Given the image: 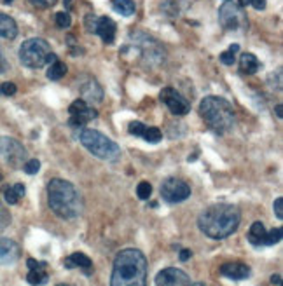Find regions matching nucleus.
<instances>
[{
  "label": "nucleus",
  "mask_w": 283,
  "mask_h": 286,
  "mask_svg": "<svg viewBox=\"0 0 283 286\" xmlns=\"http://www.w3.org/2000/svg\"><path fill=\"white\" fill-rule=\"evenodd\" d=\"M147 258L140 250H122L114 260L110 286H147Z\"/></svg>",
  "instance_id": "1"
},
{
  "label": "nucleus",
  "mask_w": 283,
  "mask_h": 286,
  "mask_svg": "<svg viewBox=\"0 0 283 286\" xmlns=\"http://www.w3.org/2000/svg\"><path fill=\"white\" fill-rule=\"evenodd\" d=\"M241 222V213L233 204H214L198 218V225L211 239H224L231 236Z\"/></svg>",
  "instance_id": "2"
},
{
  "label": "nucleus",
  "mask_w": 283,
  "mask_h": 286,
  "mask_svg": "<svg viewBox=\"0 0 283 286\" xmlns=\"http://www.w3.org/2000/svg\"><path fill=\"white\" fill-rule=\"evenodd\" d=\"M47 202L49 208L61 218H77L82 213L81 194L67 180L55 178L47 185Z\"/></svg>",
  "instance_id": "3"
},
{
  "label": "nucleus",
  "mask_w": 283,
  "mask_h": 286,
  "mask_svg": "<svg viewBox=\"0 0 283 286\" xmlns=\"http://www.w3.org/2000/svg\"><path fill=\"white\" fill-rule=\"evenodd\" d=\"M200 116L205 124L217 135H225L234 127V110L220 96H206L200 103Z\"/></svg>",
  "instance_id": "4"
},
{
  "label": "nucleus",
  "mask_w": 283,
  "mask_h": 286,
  "mask_svg": "<svg viewBox=\"0 0 283 286\" xmlns=\"http://www.w3.org/2000/svg\"><path fill=\"white\" fill-rule=\"evenodd\" d=\"M79 140H81V143L84 147H86L95 157H98V159L116 161L117 157L121 156L119 145L96 129H87V127L82 129L81 135H79Z\"/></svg>",
  "instance_id": "5"
},
{
  "label": "nucleus",
  "mask_w": 283,
  "mask_h": 286,
  "mask_svg": "<svg viewBox=\"0 0 283 286\" xmlns=\"http://www.w3.org/2000/svg\"><path fill=\"white\" fill-rule=\"evenodd\" d=\"M49 52H51V46L47 44V41L33 37V39H28V41H25L23 44H21L20 60L25 67L37 70V68H42L44 65H46V58Z\"/></svg>",
  "instance_id": "6"
},
{
  "label": "nucleus",
  "mask_w": 283,
  "mask_h": 286,
  "mask_svg": "<svg viewBox=\"0 0 283 286\" xmlns=\"http://www.w3.org/2000/svg\"><path fill=\"white\" fill-rule=\"evenodd\" d=\"M219 23L229 32H243L249 26L245 7L238 0H227L219 9Z\"/></svg>",
  "instance_id": "7"
},
{
  "label": "nucleus",
  "mask_w": 283,
  "mask_h": 286,
  "mask_svg": "<svg viewBox=\"0 0 283 286\" xmlns=\"http://www.w3.org/2000/svg\"><path fill=\"white\" fill-rule=\"evenodd\" d=\"M0 156L9 166L20 168L26 162V148L11 136H2L0 138Z\"/></svg>",
  "instance_id": "8"
},
{
  "label": "nucleus",
  "mask_w": 283,
  "mask_h": 286,
  "mask_svg": "<svg viewBox=\"0 0 283 286\" xmlns=\"http://www.w3.org/2000/svg\"><path fill=\"white\" fill-rule=\"evenodd\" d=\"M131 39L135 41V47L140 49L144 60H147L149 63H161V60L165 58V51L154 39L147 37L145 33H133Z\"/></svg>",
  "instance_id": "9"
},
{
  "label": "nucleus",
  "mask_w": 283,
  "mask_h": 286,
  "mask_svg": "<svg viewBox=\"0 0 283 286\" xmlns=\"http://www.w3.org/2000/svg\"><path fill=\"white\" fill-rule=\"evenodd\" d=\"M161 196L166 202H182L191 196V187L180 178H166L161 185Z\"/></svg>",
  "instance_id": "10"
},
{
  "label": "nucleus",
  "mask_w": 283,
  "mask_h": 286,
  "mask_svg": "<svg viewBox=\"0 0 283 286\" xmlns=\"http://www.w3.org/2000/svg\"><path fill=\"white\" fill-rule=\"evenodd\" d=\"M159 98H161L163 103L170 108V112L173 113V116H185V113H189V110H191L189 101L171 86L165 87V89L161 91V94H159Z\"/></svg>",
  "instance_id": "11"
},
{
  "label": "nucleus",
  "mask_w": 283,
  "mask_h": 286,
  "mask_svg": "<svg viewBox=\"0 0 283 286\" xmlns=\"http://www.w3.org/2000/svg\"><path fill=\"white\" fill-rule=\"evenodd\" d=\"M156 286H192V281L187 272H184L182 269L168 267V269L157 272Z\"/></svg>",
  "instance_id": "12"
},
{
  "label": "nucleus",
  "mask_w": 283,
  "mask_h": 286,
  "mask_svg": "<svg viewBox=\"0 0 283 286\" xmlns=\"http://www.w3.org/2000/svg\"><path fill=\"white\" fill-rule=\"evenodd\" d=\"M77 89L81 91L82 100L86 101H93V103H101L103 100V89L98 84L96 79H93L90 75H81L77 77Z\"/></svg>",
  "instance_id": "13"
},
{
  "label": "nucleus",
  "mask_w": 283,
  "mask_h": 286,
  "mask_svg": "<svg viewBox=\"0 0 283 286\" xmlns=\"http://www.w3.org/2000/svg\"><path fill=\"white\" fill-rule=\"evenodd\" d=\"M220 274L225 276V278H229V279L241 281V279H246L250 276V267L245 265V263H240V262H229V263H224V265L220 267Z\"/></svg>",
  "instance_id": "14"
},
{
  "label": "nucleus",
  "mask_w": 283,
  "mask_h": 286,
  "mask_svg": "<svg viewBox=\"0 0 283 286\" xmlns=\"http://www.w3.org/2000/svg\"><path fill=\"white\" fill-rule=\"evenodd\" d=\"M20 258V246L9 237H0V263H14Z\"/></svg>",
  "instance_id": "15"
},
{
  "label": "nucleus",
  "mask_w": 283,
  "mask_h": 286,
  "mask_svg": "<svg viewBox=\"0 0 283 286\" xmlns=\"http://www.w3.org/2000/svg\"><path fill=\"white\" fill-rule=\"evenodd\" d=\"M116 32H117V26L109 16L98 17V23H96L95 33H98L101 37V41H103L105 44H112L114 42V39H116Z\"/></svg>",
  "instance_id": "16"
},
{
  "label": "nucleus",
  "mask_w": 283,
  "mask_h": 286,
  "mask_svg": "<svg viewBox=\"0 0 283 286\" xmlns=\"http://www.w3.org/2000/svg\"><path fill=\"white\" fill-rule=\"evenodd\" d=\"M63 265L67 267V269H82L86 274H90L91 269H93L91 258L87 257V255H84V253L70 255L68 258H65V260H63Z\"/></svg>",
  "instance_id": "17"
},
{
  "label": "nucleus",
  "mask_w": 283,
  "mask_h": 286,
  "mask_svg": "<svg viewBox=\"0 0 283 286\" xmlns=\"http://www.w3.org/2000/svg\"><path fill=\"white\" fill-rule=\"evenodd\" d=\"M0 37L7 39V41H12V39L17 37L16 21L9 14H4V12H0Z\"/></svg>",
  "instance_id": "18"
},
{
  "label": "nucleus",
  "mask_w": 283,
  "mask_h": 286,
  "mask_svg": "<svg viewBox=\"0 0 283 286\" xmlns=\"http://www.w3.org/2000/svg\"><path fill=\"white\" fill-rule=\"evenodd\" d=\"M96 117H98V112H96L95 108H91V107H86V108L82 110V112L70 116L68 124L74 126V127H84V126L87 124V122L93 121V119H96Z\"/></svg>",
  "instance_id": "19"
},
{
  "label": "nucleus",
  "mask_w": 283,
  "mask_h": 286,
  "mask_svg": "<svg viewBox=\"0 0 283 286\" xmlns=\"http://www.w3.org/2000/svg\"><path fill=\"white\" fill-rule=\"evenodd\" d=\"M260 63L257 60V56L252 54V52H245V54H241L240 58V72L245 73V75H252V73H255L259 70Z\"/></svg>",
  "instance_id": "20"
},
{
  "label": "nucleus",
  "mask_w": 283,
  "mask_h": 286,
  "mask_svg": "<svg viewBox=\"0 0 283 286\" xmlns=\"http://www.w3.org/2000/svg\"><path fill=\"white\" fill-rule=\"evenodd\" d=\"M266 227L260 222L252 223L250 231H249V241L254 246H264V239H266Z\"/></svg>",
  "instance_id": "21"
},
{
  "label": "nucleus",
  "mask_w": 283,
  "mask_h": 286,
  "mask_svg": "<svg viewBox=\"0 0 283 286\" xmlns=\"http://www.w3.org/2000/svg\"><path fill=\"white\" fill-rule=\"evenodd\" d=\"M25 192H26V188L23 183H14V185L7 187L6 190H4V199H6L7 204H16V202L25 196Z\"/></svg>",
  "instance_id": "22"
},
{
  "label": "nucleus",
  "mask_w": 283,
  "mask_h": 286,
  "mask_svg": "<svg viewBox=\"0 0 283 286\" xmlns=\"http://www.w3.org/2000/svg\"><path fill=\"white\" fill-rule=\"evenodd\" d=\"M112 7L121 16H133L136 11L133 0H112Z\"/></svg>",
  "instance_id": "23"
},
{
  "label": "nucleus",
  "mask_w": 283,
  "mask_h": 286,
  "mask_svg": "<svg viewBox=\"0 0 283 286\" xmlns=\"http://www.w3.org/2000/svg\"><path fill=\"white\" fill-rule=\"evenodd\" d=\"M65 73H67V65L63 61L56 60L55 63H51L49 70H47V79L49 81H60L61 77H65Z\"/></svg>",
  "instance_id": "24"
},
{
  "label": "nucleus",
  "mask_w": 283,
  "mask_h": 286,
  "mask_svg": "<svg viewBox=\"0 0 283 286\" xmlns=\"http://www.w3.org/2000/svg\"><path fill=\"white\" fill-rule=\"evenodd\" d=\"M26 281H28L30 284L33 286H39V284H46L47 281H49V276H47V272L44 269H33L28 272V276H26Z\"/></svg>",
  "instance_id": "25"
},
{
  "label": "nucleus",
  "mask_w": 283,
  "mask_h": 286,
  "mask_svg": "<svg viewBox=\"0 0 283 286\" xmlns=\"http://www.w3.org/2000/svg\"><path fill=\"white\" fill-rule=\"evenodd\" d=\"M238 51H240V46H238V44H231L227 51L220 52V56H219L220 63H224V65H233L234 61H236V52H238Z\"/></svg>",
  "instance_id": "26"
},
{
  "label": "nucleus",
  "mask_w": 283,
  "mask_h": 286,
  "mask_svg": "<svg viewBox=\"0 0 283 286\" xmlns=\"http://www.w3.org/2000/svg\"><path fill=\"white\" fill-rule=\"evenodd\" d=\"M142 138L149 143H157V142H161L163 133H161V129L156 127V126H150V127L147 126L145 127V131H144V135H142Z\"/></svg>",
  "instance_id": "27"
},
{
  "label": "nucleus",
  "mask_w": 283,
  "mask_h": 286,
  "mask_svg": "<svg viewBox=\"0 0 283 286\" xmlns=\"http://www.w3.org/2000/svg\"><path fill=\"white\" fill-rule=\"evenodd\" d=\"M281 228H273V231H268L266 232V239H264V246H273V244H278L281 241Z\"/></svg>",
  "instance_id": "28"
},
{
  "label": "nucleus",
  "mask_w": 283,
  "mask_h": 286,
  "mask_svg": "<svg viewBox=\"0 0 283 286\" xmlns=\"http://www.w3.org/2000/svg\"><path fill=\"white\" fill-rule=\"evenodd\" d=\"M150 194H152V185H150L149 182H140L138 187H136V196H138V199L147 201L150 197Z\"/></svg>",
  "instance_id": "29"
},
{
  "label": "nucleus",
  "mask_w": 283,
  "mask_h": 286,
  "mask_svg": "<svg viewBox=\"0 0 283 286\" xmlns=\"http://www.w3.org/2000/svg\"><path fill=\"white\" fill-rule=\"evenodd\" d=\"M55 20H56V25L60 26V28H70V25H72V17H70L68 12H65V11H61L58 12V14L55 16Z\"/></svg>",
  "instance_id": "30"
},
{
  "label": "nucleus",
  "mask_w": 283,
  "mask_h": 286,
  "mask_svg": "<svg viewBox=\"0 0 283 286\" xmlns=\"http://www.w3.org/2000/svg\"><path fill=\"white\" fill-rule=\"evenodd\" d=\"M23 169H25V173L35 175V173H39V169H41V162H39V159H28L23 164Z\"/></svg>",
  "instance_id": "31"
},
{
  "label": "nucleus",
  "mask_w": 283,
  "mask_h": 286,
  "mask_svg": "<svg viewBox=\"0 0 283 286\" xmlns=\"http://www.w3.org/2000/svg\"><path fill=\"white\" fill-rule=\"evenodd\" d=\"M240 2V6H252L254 9H257V11H264L266 9V0H238Z\"/></svg>",
  "instance_id": "32"
},
{
  "label": "nucleus",
  "mask_w": 283,
  "mask_h": 286,
  "mask_svg": "<svg viewBox=\"0 0 283 286\" xmlns=\"http://www.w3.org/2000/svg\"><path fill=\"white\" fill-rule=\"evenodd\" d=\"M96 23H98V17H96L95 14H87L86 17H84V25H86V28L90 33H95Z\"/></svg>",
  "instance_id": "33"
},
{
  "label": "nucleus",
  "mask_w": 283,
  "mask_h": 286,
  "mask_svg": "<svg viewBox=\"0 0 283 286\" xmlns=\"http://www.w3.org/2000/svg\"><path fill=\"white\" fill-rule=\"evenodd\" d=\"M87 107V103L84 100H75L72 105L68 107V112H70V116H74V113H79V112H82L84 108Z\"/></svg>",
  "instance_id": "34"
},
{
  "label": "nucleus",
  "mask_w": 283,
  "mask_h": 286,
  "mask_svg": "<svg viewBox=\"0 0 283 286\" xmlns=\"http://www.w3.org/2000/svg\"><path fill=\"white\" fill-rule=\"evenodd\" d=\"M145 127H147L145 124H142V122L135 121V122H131V124H130V133L133 135V136H140V138H142V135H144Z\"/></svg>",
  "instance_id": "35"
},
{
  "label": "nucleus",
  "mask_w": 283,
  "mask_h": 286,
  "mask_svg": "<svg viewBox=\"0 0 283 286\" xmlns=\"http://www.w3.org/2000/svg\"><path fill=\"white\" fill-rule=\"evenodd\" d=\"M0 91H2V94H6V96H12V94H16L17 87L14 82H4V84L0 86Z\"/></svg>",
  "instance_id": "36"
},
{
  "label": "nucleus",
  "mask_w": 283,
  "mask_h": 286,
  "mask_svg": "<svg viewBox=\"0 0 283 286\" xmlns=\"http://www.w3.org/2000/svg\"><path fill=\"white\" fill-rule=\"evenodd\" d=\"M26 265H28L30 271H33V269H44V267H47V263L46 262H37L35 258H28V260H26Z\"/></svg>",
  "instance_id": "37"
},
{
  "label": "nucleus",
  "mask_w": 283,
  "mask_h": 286,
  "mask_svg": "<svg viewBox=\"0 0 283 286\" xmlns=\"http://www.w3.org/2000/svg\"><path fill=\"white\" fill-rule=\"evenodd\" d=\"M30 2H32L35 7H42V9H46V7H52V6H55L56 0H30Z\"/></svg>",
  "instance_id": "38"
},
{
  "label": "nucleus",
  "mask_w": 283,
  "mask_h": 286,
  "mask_svg": "<svg viewBox=\"0 0 283 286\" xmlns=\"http://www.w3.org/2000/svg\"><path fill=\"white\" fill-rule=\"evenodd\" d=\"M275 213H276L278 220L283 218V197H278V199L275 201Z\"/></svg>",
  "instance_id": "39"
},
{
  "label": "nucleus",
  "mask_w": 283,
  "mask_h": 286,
  "mask_svg": "<svg viewBox=\"0 0 283 286\" xmlns=\"http://www.w3.org/2000/svg\"><path fill=\"white\" fill-rule=\"evenodd\" d=\"M9 70V63L6 60V54L2 52V49H0V73H6Z\"/></svg>",
  "instance_id": "40"
},
{
  "label": "nucleus",
  "mask_w": 283,
  "mask_h": 286,
  "mask_svg": "<svg viewBox=\"0 0 283 286\" xmlns=\"http://www.w3.org/2000/svg\"><path fill=\"white\" fill-rule=\"evenodd\" d=\"M191 250H182V252H180V260L182 262H187L189 258H191Z\"/></svg>",
  "instance_id": "41"
},
{
  "label": "nucleus",
  "mask_w": 283,
  "mask_h": 286,
  "mask_svg": "<svg viewBox=\"0 0 283 286\" xmlns=\"http://www.w3.org/2000/svg\"><path fill=\"white\" fill-rule=\"evenodd\" d=\"M275 112H276V117H278V119H283V107H281V105H276V107H275Z\"/></svg>",
  "instance_id": "42"
},
{
  "label": "nucleus",
  "mask_w": 283,
  "mask_h": 286,
  "mask_svg": "<svg viewBox=\"0 0 283 286\" xmlns=\"http://www.w3.org/2000/svg\"><path fill=\"white\" fill-rule=\"evenodd\" d=\"M271 283L273 284H276V286H280L281 284V278L278 274H275V276H271Z\"/></svg>",
  "instance_id": "43"
},
{
  "label": "nucleus",
  "mask_w": 283,
  "mask_h": 286,
  "mask_svg": "<svg viewBox=\"0 0 283 286\" xmlns=\"http://www.w3.org/2000/svg\"><path fill=\"white\" fill-rule=\"evenodd\" d=\"M63 2H65V6H67V9H72V4H70L72 0H63Z\"/></svg>",
  "instance_id": "44"
},
{
  "label": "nucleus",
  "mask_w": 283,
  "mask_h": 286,
  "mask_svg": "<svg viewBox=\"0 0 283 286\" xmlns=\"http://www.w3.org/2000/svg\"><path fill=\"white\" fill-rule=\"evenodd\" d=\"M56 286H70V284H67V283H60V284H56Z\"/></svg>",
  "instance_id": "45"
},
{
  "label": "nucleus",
  "mask_w": 283,
  "mask_h": 286,
  "mask_svg": "<svg viewBox=\"0 0 283 286\" xmlns=\"http://www.w3.org/2000/svg\"><path fill=\"white\" fill-rule=\"evenodd\" d=\"M4 2H6V4H11V2H12V0H4Z\"/></svg>",
  "instance_id": "46"
},
{
  "label": "nucleus",
  "mask_w": 283,
  "mask_h": 286,
  "mask_svg": "<svg viewBox=\"0 0 283 286\" xmlns=\"http://www.w3.org/2000/svg\"><path fill=\"white\" fill-rule=\"evenodd\" d=\"M0 182H2V173H0Z\"/></svg>",
  "instance_id": "47"
},
{
  "label": "nucleus",
  "mask_w": 283,
  "mask_h": 286,
  "mask_svg": "<svg viewBox=\"0 0 283 286\" xmlns=\"http://www.w3.org/2000/svg\"><path fill=\"white\" fill-rule=\"evenodd\" d=\"M198 286H203V284H198Z\"/></svg>",
  "instance_id": "48"
},
{
  "label": "nucleus",
  "mask_w": 283,
  "mask_h": 286,
  "mask_svg": "<svg viewBox=\"0 0 283 286\" xmlns=\"http://www.w3.org/2000/svg\"><path fill=\"white\" fill-rule=\"evenodd\" d=\"M224 2H227V0H224Z\"/></svg>",
  "instance_id": "49"
},
{
  "label": "nucleus",
  "mask_w": 283,
  "mask_h": 286,
  "mask_svg": "<svg viewBox=\"0 0 283 286\" xmlns=\"http://www.w3.org/2000/svg\"><path fill=\"white\" fill-rule=\"evenodd\" d=\"M0 94H2V91H0Z\"/></svg>",
  "instance_id": "50"
}]
</instances>
